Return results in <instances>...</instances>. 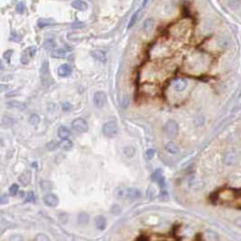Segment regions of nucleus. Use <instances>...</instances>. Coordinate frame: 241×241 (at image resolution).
<instances>
[{
    "label": "nucleus",
    "mask_w": 241,
    "mask_h": 241,
    "mask_svg": "<svg viewBox=\"0 0 241 241\" xmlns=\"http://www.w3.org/2000/svg\"><path fill=\"white\" fill-rule=\"evenodd\" d=\"M119 127L115 120H110L103 126V133L105 137L113 138L118 133Z\"/></svg>",
    "instance_id": "obj_1"
},
{
    "label": "nucleus",
    "mask_w": 241,
    "mask_h": 241,
    "mask_svg": "<svg viewBox=\"0 0 241 241\" xmlns=\"http://www.w3.org/2000/svg\"><path fill=\"white\" fill-rule=\"evenodd\" d=\"M164 131L169 138H175L179 133V125L173 120H168L164 125Z\"/></svg>",
    "instance_id": "obj_2"
},
{
    "label": "nucleus",
    "mask_w": 241,
    "mask_h": 241,
    "mask_svg": "<svg viewBox=\"0 0 241 241\" xmlns=\"http://www.w3.org/2000/svg\"><path fill=\"white\" fill-rule=\"evenodd\" d=\"M40 77H41V82H42L43 85L47 86L50 85L51 74H50V70H49L48 62H46V61H44L42 64L41 70H40Z\"/></svg>",
    "instance_id": "obj_3"
},
{
    "label": "nucleus",
    "mask_w": 241,
    "mask_h": 241,
    "mask_svg": "<svg viewBox=\"0 0 241 241\" xmlns=\"http://www.w3.org/2000/svg\"><path fill=\"white\" fill-rule=\"evenodd\" d=\"M93 101H94V103H95V105L97 108L103 107L105 105L106 102H107V97H106L105 93H103L102 91L96 92L94 95Z\"/></svg>",
    "instance_id": "obj_4"
},
{
    "label": "nucleus",
    "mask_w": 241,
    "mask_h": 241,
    "mask_svg": "<svg viewBox=\"0 0 241 241\" xmlns=\"http://www.w3.org/2000/svg\"><path fill=\"white\" fill-rule=\"evenodd\" d=\"M72 127H73V129L75 130L78 132H85L88 130V124L84 119L77 118V119L73 120Z\"/></svg>",
    "instance_id": "obj_5"
},
{
    "label": "nucleus",
    "mask_w": 241,
    "mask_h": 241,
    "mask_svg": "<svg viewBox=\"0 0 241 241\" xmlns=\"http://www.w3.org/2000/svg\"><path fill=\"white\" fill-rule=\"evenodd\" d=\"M44 204H45L46 206L54 208V207H56L58 205L59 199H58V198H57L54 194H53V193H48V194H46V195L44 197Z\"/></svg>",
    "instance_id": "obj_6"
},
{
    "label": "nucleus",
    "mask_w": 241,
    "mask_h": 241,
    "mask_svg": "<svg viewBox=\"0 0 241 241\" xmlns=\"http://www.w3.org/2000/svg\"><path fill=\"white\" fill-rule=\"evenodd\" d=\"M57 73H58V75L61 77H68L72 74V68L67 64H64L58 67Z\"/></svg>",
    "instance_id": "obj_7"
},
{
    "label": "nucleus",
    "mask_w": 241,
    "mask_h": 241,
    "mask_svg": "<svg viewBox=\"0 0 241 241\" xmlns=\"http://www.w3.org/2000/svg\"><path fill=\"white\" fill-rule=\"evenodd\" d=\"M187 85H188V84H187V81H186V80H184V79H177V80H175V81L173 82L172 86H173V88H174L175 91H177V92H182V91H184V90L186 89Z\"/></svg>",
    "instance_id": "obj_8"
},
{
    "label": "nucleus",
    "mask_w": 241,
    "mask_h": 241,
    "mask_svg": "<svg viewBox=\"0 0 241 241\" xmlns=\"http://www.w3.org/2000/svg\"><path fill=\"white\" fill-rule=\"evenodd\" d=\"M31 176H32L31 172H30V171H26V172H24L19 176L18 181H19V182H20L23 186H26V185H28V184L30 183Z\"/></svg>",
    "instance_id": "obj_9"
},
{
    "label": "nucleus",
    "mask_w": 241,
    "mask_h": 241,
    "mask_svg": "<svg viewBox=\"0 0 241 241\" xmlns=\"http://www.w3.org/2000/svg\"><path fill=\"white\" fill-rule=\"evenodd\" d=\"M71 6L74 9L80 10V11H85L88 8V4L84 0H74L72 1Z\"/></svg>",
    "instance_id": "obj_10"
},
{
    "label": "nucleus",
    "mask_w": 241,
    "mask_h": 241,
    "mask_svg": "<svg viewBox=\"0 0 241 241\" xmlns=\"http://www.w3.org/2000/svg\"><path fill=\"white\" fill-rule=\"evenodd\" d=\"M95 223L96 228L100 230H103L105 229L106 228V225H107V222H106V218L102 215L96 216L95 218Z\"/></svg>",
    "instance_id": "obj_11"
},
{
    "label": "nucleus",
    "mask_w": 241,
    "mask_h": 241,
    "mask_svg": "<svg viewBox=\"0 0 241 241\" xmlns=\"http://www.w3.org/2000/svg\"><path fill=\"white\" fill-rule=\"evenodd\" d=\"M126 197L130 199H137V198H140L141 197V191L137 189H134V188H131V189H127V192H126Z\"/></svg>",
    "instance_id": "obj_12"
},
{
    "label": "nucleus",
    "mask_w": 241,
    "mask_h": 241,
    "mask_svg": "<svg viewBox=\"0 0 241 241\" xmlns=\"http://www.w3.org/2000/svg\"><path fill=\"white\" fill-rule=\"evenodd\" d=\"M92 56L95 58V60L102 62V63H105L106 62V54L102 50H95L92 52Z\"/></svg>",
    "instance_id": "obj_13"
},
{
    "label": "nucleus",
    "mask_w": 241,
    "mask_h": 241,
    "mask_svg": "<svg viewBox=\"0 0 241 241\" xmlns=\"http://www.w3.org/2000/svg\"><path fill=\"white\" fill-rule=\"evenodd\" d=\"M8 106L12 109H17L19 111H24L26 109V104L18 101H10L8 103Z\"/></svg>",
    "instance_id": "obj_14"
},
{
    "label": "nucleus",
    "mask_w": 241,
    "mask_h": 241,
    "mask_svg": "<svg viewBox=\"0 0 241 241\" xmlns=\"http://www.w3.org/2000/svg\"><path fill=\"white\" fill-rule=\"evenodd\" d=\"M67 54V52L64 48L54 49L51 52V56L54 58H64Z\"/></svg>",
    "instance_id": "obj_15"
},
{
    "label": "nucleus",
    "mask_w": 241,
    "mask_h": 241,
    "mask_svg": "<svg viewBox=\"0 0 241 241\" xmlns=\"http://www.w3.org/2000/svg\"><path fill=\"white\" fill-rule=\"evenodd\" d=\"M165 149L168 152L172 153V154H176L180 151V148L178 147V145L176 143H174L173 141H169L166 146H165Z\"/></svg>",
    "instance_id": "obj_16"
},
{
    "label": "nucleus",
    "mask_w": 241,
    "mask_h": 241,
    "mask_svg": "<svg viewBox=\"0 0 241 241\" xmlns=\"http://www.w3.org/2000/svg\"><path fill=\"white\" fill-rule=\"evenodd\" d=\"M141 8H139L137 11H135V12L133 13V15L131 16V19H130L129 24H128V26H127V28H128V29L132 28V27L134 26V25L137 23L138 18H139V16H140V12H141Z\"/></svg>",
    "instance_id": "obj_17"
},
{
    "label": "nucleus",
    "mask_w": 241,
    "mask_h": 241,
    "mask_svg": "<svg viewBox=\"0 0 241 241\" xmlns=\"http://www.w3.org/2000/svg\"><path fill=\"white\" fill-rule=\"evenodd\" d=\"M58 136L60 139H67L70 136V131L64 126H61L58 128Z\"/></svg>",
    "instance_id": "obj_18"
},
{
    "label": "nucleus",
    "mask_w": 241,
    "mask_h": 241,
    "mask_svg": "<svg viewBox=\"0 0 241 241\" xmlns=\"http://www.w3.org/2000/svg\"><path fill=\"white\" fill-rule=\"evenodd\" d=\"M59 147L64 151H69L73 147V142L68 139H64L59 142Z\"/></svg>",
    "instance_id": "obj_19"
},
{
    "label": "nucleus",
    "mask_w": 241,
    "mask_h": 241,
    "mask_svg": "<svg viewBox=\"0 0 241 241\" xmlns=\"http://www.w3.org/2000/svg\"><path fill=\"white\" fill-rule=\"evenodd\" d=\"M54 23L53 19H48V18H40L37 21V26H39L40 28H44L45 26H48L52 25Z\"/></svg>",
    "instance_id": "obj_20"
},
{
    "label": "nucleus",
    "mask_w": 241,
    "mask_h": 241,
    "mask_svg": "<svg viewBox=\"0 0 241 241\" xmlns=\"http://www.w3.org/2000/svg\"><path fill=\"white\" fill-rule=\"evenodd\" d=\"M89 215L86 214V213H80L77 217V220L78 223L80 225H87L88 222H89Z\"/></svg>",
    "instance_id": "obj_21"
},
{
    "label": "nucleus",
    "mask_w": 241,
    "mask_h": 241,
    "mask_svg": "<svg viewBox=\"0 0 241 241\" xmlns=\"http://www.w3.org/2000/svg\"><path fill=\"white\" fill-rule=\"evenodd\" d=\"M152 27H153V19L147 18L143 23V29L145 30V32L149 33L152 29Z\"/></svg>",
    "instance_id": "obj_22"
},
{
    "label": "nucleus",
    "mask_w": 241,
    "mask_h": 241,
    "mask_svg": "<svg viewBox=\"0 0 241 241\" xmlns=\"http://www.w3.org/2000/svg\"><path fill=\"white\" fill-rule=\"evenodd\" d=\"M241 5V0H228V8L232 10H237L239 8Z\"/></svg>",
    "instance_id": "obj_23"
},
{
    "label": "nucleus",
    "mask_w": 241,
    "mask_h": 241,
    "mask_svg": "<svg viewBox=\"0 0 241 241\" xmlns=\"http://www.w3.org/2000/svg\"><path fill=\"white\" fill-rule=\"evenodd\" d=\"M163 172H162V170H161V169H158V170H156L152 174H151V180L152 181H156V182H158V181L162 178V177H163Z\"/></svg>",
    "instance_id": "obj_24"
},
{
    "label": "nucleus",
    "mask_w": 241,
    "mask_h": 241,
    "mask_svg": "<svg viewBox=\"0 0 241 241\" xmlns=\"http://www.w3.org/2000/svg\"><path fill=\"white\" fill-rule=\"evenodd\" d=\"M40 187L44 191H50L53 189V183L49 181H43L40 182Z\"/></svg>",
    "instance_id": "obj_25"
},
{
    "label": "nucleus",
    "mask_w": 241,
    "mask_h": 241,
    "mask_svg": "<svg viewBox=\"0 0 241 241\" xmlns=\"http://www.w3.org/2000/svg\"><path fill=\"white\" fill-rule=\"evenodd\" d=\"M135 153V149L133 147H125L123 149V154L125 155L127 158H131Z\"/></svg>",
    "instance_id": "obj_26"
},
{
    "label": "nucleus",
    "mask_w": 241,
    "mask_h": 241,
    "mask_svg": "<svg viewBox=\"0 0 241 241\" xmlns=\"http://www.w3.org/2000/svg\"><path fill=\"white\" fill-rule=\"evenodd\" d=\"M39 122H40V117L37 114L33 113L29 118V123L33 126H36V125H38Z\"/></svg>",
    "instance_id": "obj_27"
},
{
    "label": "nucleus",
    "mask_w": 241,
    "mask_h": 241,
    "mask_svg": "<svg viewBox=\"0 0 241 241\" xmlns=\"http://www.w3.org/2000/svg\"><path fill=\"white\" fill-rule=\"evenodd\" d=\"M157 190L155 189V188L153 186H151L149 189H148V191H147V197L149 199H153V198L157 196Z\"/></svg>",
    "instance_id": "obj_28"
},
{
    "label": "nucleus",
    "mask_w": 241,
    "mask_h": 241,
    "mask_svg": "<svg viewBox=\"0 0 241 241\" xmlns=\"http://www.w3.org/2000/svg\"><path fill=\"white\" fill-rule=\"evenodd\" d=\"M43 46L45 48V49L50 50V49H53V48L55 46V42H54L53 39H47V40H45V41H44Z\"/></svg>",
    "instance_id": "obj_29"
},
{
    "label": "nucleus",
    "mask_w": 241,
    "mask_h": 241,
    "mask_svg": "<svg viewBox=\"0 0 241 241\" xmlns=\"http://www.w3.org/2000/svg\"><path fill=\"white\" fill-rule=\"evenodd\" d=\"M31 58V56L29 55V54H28V52L26 51V49L24 51V53L22 54V55H21V63L22 64H28L29 63V59Z\"/></svg>",
    "instance_id": "obj_30"
},
{
    "label": "nucleus",
    "mask_w": 241,
    "mask_h": 241,
    "mask_svg": "<svg viewBox=\"0 0 241 241\" xmlns=\"http://www.w3.org/2000/svg\"><path fill=\"white\" fill-rule=\"evenodd\" d=\"M155 150L154 149H149L145 152V159L148 161H151L153 157L155 156Z\"/></svg>",
    "instance_id": "obj_31"
},
{
    "label": "nucleus",
    "mask_w": 241,
    "mask_h": 241,
    "mask_svg": "<svg viewBox=\"0 0 241 241\" xmlns=\"http://www.w3.org/2000/svg\"><path fill=\"white\" fill-rule=\"evenodd\" d=\"M46 147H47V149H48L49 151H54L55 149H57V148L59 147V143L56 142V141H52L49 143L46 144Z\"/></svg>",
    "instance_id": "obj_32"
},
{
    "label": "nucleus",
    "mask_w": 241,
    "mask_h": 241,
    "mask_svg": "<svg viewBox=\"0 0 241 241\" xmlns=\"http://www.w3.org/2000/svg\"><path fill=\"white\" fill-rule=\"evenodd\" d=\"M18 185L17 184H13L10 188H9V194L11 196H16L18 192Z\"/></svg>",
    "instance_id": "obj_33"
},
{
    "label": "nucleus",
    "mask_w": 241,
    "mask_h": 241,
    "mask_svg": "<svg viewBox=\"0 0 241 241\" xmlns=\"http://www.w3.org/2000/svg\"><path fill=\"white\" fill-rule=\"evenodd\" d=\"M26 202H29V203H34L35 202V196H34V193L33 191H29L27 193Z\"/></svg>",
    "instance_id": "obj_34"
},
{
    "label": "nucleus",
    "mask_w": 241,
    "mask_h": 241,
    "mask_svg": "<svg viewBox=\"0 0 241 241\" xmlns=\"http://www.w3.org/2000/svg\"><path fill=\"white\" fill-rule=\"evenodd\" d=\"M13 53H14V51H13V50H8V51L5 52V53H4V54H3V57H4V59L7 61L8 64H10L11 56H12Z\"/></svg>",
    "instance_id": "obj_35"
},
{
    "label": "nucleus",
    "mask_w": 241,
    "mask_h": 241,
    "mask_svg": "<svg viewBox=\"0 0 241 241\" xmlns=\"http://www.w3.org/2000/svg\"><path fill=\"white\" fill-rule=\"evenodd\" d=\"M35 240L37 241H48L49 240V238L45 235V234H43V233H40L38 234L36 237H35Z\"/></svg>",
    "instance_id": "obj_36"
},
{
    "label": "nucleus",
    "mask_w": 241,
    "mask_h": 241,
    "mask_svg": "<svg viewBox=\"0 0 241 241\" xmlns=\"http://www.w3.org/2000/svg\"><path fill=\"white\" fill-rule=\"evenodd\" d=\"M26 51L28 52L29 55H30L31 58H32V57H34V55H35L36 51H37V48H36V46H30V47H28V48L26 49Z\"/></svg>",
    "instance_id": "obj_37"
},
{
    "label": "nucleus",
    "mask_w": 241,
    "mask_h": 241,
    "mask_svg": "<svg viewBox=\"0 0 241 241\" xmlns=\"http://www.w3.org/2000/svg\"><path fill=\"white\" fill-rule=\"evenodd\" d=\"M72 108H73V105L70 103H68V102L64 103H63V105H62V109H63L64 112H69Z\"/></svg>",
    "instance_id": "obj_38"
},
{
    "label": "nucleus",
    "mask_w": 241,
    "mask_h": 241,
    "mask_svg": "<svg viewBox=\"0 0 241 241\" xmlns=\"http://www.w3.org/2000/svg\"><path fill=\"white\" fill-rule=\"evenodd\" d=\"M25 8H26L25 5L23 3H19L17 6V8H16V10H17V12L18 14H23L24 11H25Z\"/></svg>",
    "instance_id": "obj_39"
},
{
    "label": "nucleus",
    "mask_w": 241,
    "mask_h": 241,
    "mask_svg": "<svg viewBox=\"0 0 241 241\" xmlns=\"http://www.w3.org/2000/svg\"><path fill=\"white\" fill-rule=\"evenodd\" d=\"M115 195L118 198H121L126 195V192H124V190L122 189H117L116 192H115Z\"/></svg>",
    "instance_id": "obj_40"
},
{
    "label": "nucleus",
    "mask_w": 241,
    "mask_h": 241,
    "mask_svg": "<svg viewBox=\"0 0 241 241\" xmlns=\"http://www.w3.org/2000/svg\"><path fill=\"white\" fill-rule=\"evenodd\" d=\"M129 103H130L129 98L126 96V97H124V98L122 99V101H121V107H123V108H126V107L129 105Z\"/></svg>",
    "instance_id": "obj_41"
},
{
    "label": "nucleus",
    "mask_w": 241,
    "mask_h": 241,
    "mask_svg": "<svg viewBox=\"0 0 241 241\" xmlns=\"http://www.w3.org/2000/svg\"><path fill=\"white\" fill-rule=\"evenodd\" d=\"M112 212L113 213V214H115V215H118V214H120V208L118 206V205H114V206L112 207Z\"/></svg>",
    "instance_id": "obj_42"
},
{
    "label": "nucleus",
    "mask_w": 241,
    "mask_h": 241,
    "mask_svg": "<svg viewBox=\"0 0 241 241\" xmlns=\"http://www.w3.org/2000/svg\"><path fill=\"white\" fill-rule=\"evenodd\" d=\"M0 202H1V204H2V205H3V204H7V203L8 202V197L7 195L2 196V197H1V200H0Z\"/></svg>",
    "instance_id": "obj_43"
},
{
    "label": "nucleus",
    "mask_w": 241,
    "mask_h": 241,
    "mask_svg": "<svg viewBox=\"0 0 241 241\" xmlns=\"http://www.w3.org/2000/svg\"><path fill=\"white\" fill-rule=\"evenodd\" d=\"M149 238H145V237H141V238H137V240H148Z\"/></svg>",
    "instance_id": "obj_44"
},
{
    "label": "nucleus",
    "mask_w": 241,
    "mask_h": 241,
    "mask_svg": "<svg viewBox=\"0 0 241 241\" xmlns=\"http://www.w3.org/2000/svg\"><path fill=\"white\" fill-rule=\"evenodd\" d=\"M148 1H149V0H143V2H142V7H145V6H146Z\"/></svg>",
    "instance_id": "obj_45"
},
{
    "label": "nucleus",
    "mask_w": 241,
    "mask_h": 241,
    "mask_svg": "<svg viewBox=\"0 0 241 241\" xmlns=\"http://www.w3.org/2000/svg\"><path fill=\"white\" fill-rule=\"evenodd\" d=\"M32 166H33L34 168H37V162H33Z\"/></svg>",
    "instance_id": "obj_46"
}]
</instances>
